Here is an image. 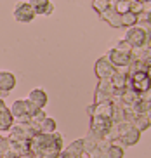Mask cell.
I'll return each instance as SVG.
<instances>
[{"instance_id":"cell-1","label":"cell","mask_w":151,"mask_h":158,"mask_svg":"<svg viewBox=\"0 0 151 158\" xmlns=\"http://www.w3.org/2000/svg\"><path fill=\"white\" fill-rule=\"evenodd\" d=\"M38 110L28 99H18V101H14L12 108H10V115L16 123H28L30 118Z\"/></svg>"},{"instance_id":"cell-2","label":"cell","mask_w":151,"mask_h":158,"mask_svg":"<svg viewBox=\"0 0 151 158\" xmlns=\"http://www.w3.org/2000/svg\"><path fill=\"white\" fill-rule=\"evenodd\" d=\"M127 85L139 94L148 92L151 89V80L148 77V71H132V73H128Z\"/></svg>"},{"instance_id":"cell-3","label":"cell","mask_w":151,"mask_h":158,"mask_svg":"<svg viewBox=\"0 0 151 158\" xmlns=\"http://www.w3.org/2000/svg\"><path fill=\"white\" fill-rule=\"evenodd\" d=\"M35 134H37V132H35L33 127L30 125V122H28V123H14L9 130L7 139L14 141V143H23V141H30Z\"/></svg>"},{"instance_id":"cell-4","label":"cell","mask_w":151,"mask_h":158,"mask_svg":"<svg viewBox=\"0 0 151 158\" xmlns=\"http://www.w3.org/2000/svg\"><path fill=\"white\" fill-rule=\"evenodd\" d=\"M124 40H127L132 49H139V47H144V45H151V38L144 33V30L139 28L137 24L132 26V28H127V33H125Z\"/></svg>"},{"instance_id":"cell-5","label":"cell","mask_w":151,"mask_h":158,"mask_svg":"<svg viewBox=\"0 0 151 158\" xmlns=\"http://www.w3.org/2000/svg\"><path fill=\"white\" fill-rule=\"evenodd\" d=\"M115 85L111 82V78H103L97 82L96 92H94V102H104L111 101V98L115 96Z\"/></svg>"},{"instance_id":"cell-6","label":"cell","mask_w":151,"mask_h":158,"mask_svg":"<svg viewBox=\"0 0 151 158\" xmlns=\"http://www.w3.org/2000/svg\"><path fill=\"white\" fill-rule=\"evenodd\" d=\"M113 122L110 118H101V116H90V132L92 135H96L97 139H104L108 130L111 129Z\"/></svg>"},{"instance_id":"cell-7","label":"cell","mask_w":151,"mask_h":158,"mask_svg":"<svg viewBox=\"0 0 151 158\" xmlns=\"http://www.w3.org/2000/svg\"><path fill=\"white\" fill-rule=\"evenodd\" d=\"M94 71H96V77L99 80L103 78H113L116 75V68L110 63V59L106 56H101L99 59L96 61V66H94Z\"/></svg>"},{"instance_id":"cell-8","label":"cell","mask_w":151,"mask_h":158,"mask_svg":"<svg viewBox=\"0 0 151 158\" xmlns=\"http://www.w3.org/2000/svg\"><path fill=\"white\" fill-rule=\"evenodd\" d=\"M106 57L110 59V63L116 68V70H120V68H128L130 63H132L130 52H122V51H118V49H115V47L106 54Z\"/></svg>"},{"instance_id":"cell-9","label":"cell","mask_w":151,"mask_h":158,"mask_svg":"<svg viewBox=\"0 0 151 158\" xmlns=\"http://www.w3.org/2000/svg\"><path fill=\"white\" fill-rule=\"evenodd\" d=\"M12 16L18 23H31L33 18H35V12H33L31 5L28 4V2H18V4L14 5Z\"/></svg>"},{"instance_id":"cell-10","label":"cell","mask_w":151,"mask_h":158,"mask_svg":"<svg viewBox=\"0 0 151 158\" xmlns=\"http://www.w3.org/2000/svg\"><path fill=\"white\" fill-rule=\"evenodd\" d=\"M89 116H101V118H110L113 116V102L104 101V102H94L92 106L87 108Z\"/></svg>"},{"instance_id":"cell-11","label":"cell","mask_w":151,"mask_h":158,"mask_svg":"<svg viewBox=\"0 0 151 158\" xmlns=\"http://www.w3.org/2000/svg\"><path fill=\"white\" fill-rule=\"evenodd\" d=\"M130 56H132V63H139V64H142L146 70L151 68V45L132 49Z\"/></svg>"},{"instance_id":"cell-12","label":"cell","mask_w":151,"mask_h":158,"mask_svg":"<svg viewBox=\"0 0 151 158\" xmlns=\"http://www.w3.org/2000/svg\"><path fill=\"white\" fill-rule=\"evenodd\" d=\"M83 139H77L73 143L61 149V153L57 158H82L83 156Z\"/></svg>"},{"instance_id":"cell-13","label":"cell","mask_w":151,"mask_h":158,"mask_svg":"<svg viewBox=\"0 0 151 158\" xmlns=\"http://www.w3.org/2000/svg\"><path fill=\"white\" fill-rule=\"evenodd\" d=\"M14 87H16V77L10 71H0V99H4Z\"/></svg>"},{"instance_id":"cell-14","label":"cell","mask_w":151,"mask_h":158,"mask_svg":"<svg viewBox=\"0 0 151 158\" xmlns=\"http://www.w3.org/2000/svg\"><path fill=\"white\" fill-rule=\"evenodd\" d=\"M28 4L31 5L35 16H49L54 10V5L50 4V0H28Z\"/></svg>"},{"instance_id":"cell-15","label":"cell","mask_w":151,"mask_h":158,"mask_svg":"<svg viewBox=\"0 0 151 158\" xmlns=\"http://www.w3.org/2000/svg\"><path fill=\"white\" fill-rule=\"evenodd\" d=\"M28 101L31 102L37 110H44L49 99H47V94L44 89H33L31 92L28 94Z\"/></svg>"},{"instance_id":"cell-16","label":"cell","mask_w":151,"mask_h":158,"mask_svg":"<svg viewBox=\"0 0 151 158\" xmlns=\"http://www.w3.org/2000/svg\"><path fill=\"white\" fill-rule=\"evenodd\" d=\"M14 125V118L10 115V110L7 106H0V132H9Z\"/></svg>"},{"instance_id":"cell-17","label":"cell","mask_w":151,"mask_h":158,"mask_svg":"<svg viewBox=\"0 0 151 158\" xmlns=\"http://www.w3.org/2000/svg\"><path fill=\"white\" fill-rule=\"evenodd\" d=\"M101 19L106 21L111 28H122V16H120L113 7H110L108 10H104V12L101 14Z\"/></svg>"},{"instance_id":"cell-18","label":"cell","mask_w":151,"mask_h":158,"mask_svg":"<svg viewBox=\"0 0 151 158\" xmlns=\"http://www.w3.org/2000/svg\"><path fill=\"white\" fill-rule=\"evenodd\" d=\"M120 99H122V106H134L136 102L141 101V94L136 92L134 89H130L127 85V87H125V90L122 92V96H120Z\"/></svg>"},{"instance_id":"cell-19","label":"cell","mask_w":151,"mask_h":158,"mask_svg":"<svg viewBox=\"0 0 151 158\" xmlns=\"http://www.w3.org/2000/svg\"><path fill=\"white\" fill-rule=\"evenodd\" d=\"M139 139H141V132H139V130H136V129L132 127V129L128 130L127 134L120 137L118 143L125 144V146H134V144H137V143H139Z\"/></svg>"},{"instance_id":"cell-20","label":"cell","mask_w":151,"mask_h":158,"mask_svg":"<svg viewBox=\"0 0 151 158\" xmlns=\"http://www.w3.org/2000/svg\"><path fill=\"white\" fill-rule=\"evenodd\" d=\"M130 123H132V127H134L136 130H139V132H144V130L149 129V118H148V116L144 115V113L137 115L132 122H130Z\"/></svg>"},{"instance_id":"cell-21","label":"cell","mask_w":151,"mask_h":158,"mask_svg":"<svg viewBox=\"0 0 151 158\" xmlns=\"http://www.w3.org/2000/svg\"><path fill=\"white\" fill-rule=\"evenodd\" d=\"M38 132H40V134H54L56 132V120L50 118V116H45V120L42 122L40 127H38Z\"/></svg>"},{"instance_id":"cell-22","label":"cell","mask_w":151,"mask_h":158,"mask_svg":"<svg viewBox=\"0 0 151 158\" xmlns=\"http://www.w3.org/2000/svg\"><path fill=\"white\" fill-rule=\"evenodd\" d=\"M111 82H113V85H115V89H116V90H124V89L127 87L128 75H124V73H118V71H116V75L111 78Z\"/></svg>"},{"instance_id":"cell-23","label":"cell","mask_w":151,"mask_h":158,"mask_svg":"<svg viewBox=\"0 0 151 158\" xmlns=\"http://www.w3.org/2000/svg\"><path fill=\"white\" fill-rule=\"evenodd\" d=\"M99 141H101V139H97L96 135H92L90 132H89V134L85 135V137H83V151H85V153L89 155V153L92 151V149H94V148L97 146V143H99Z\"/></svg>"},{"instance_id":"cell-24","label":"cell","mask_w":151,"mask_h":158,"mask_svg":"<svg viewBox=\"0 0 151 158\" xmlns=\"http://www.w3.org/2000/svg\"><path fill=\"white\" fill-rule=\"evenodd\" d=\"M137 24V14H134V12H125V14H122V28H132V26H136Z\"/></svg>"},{"instance_id":"cell-25","label":"cell","mask_w":151,"mask_h":158,"mask_svg":"<svg viewBox=\"0 0 151 158\" xmlns=\"http://www.w3.org/2000/svg\"><path fill=\"white\" fill-rule=\"evenodd\" d=\"M45 111H44V110H38L37 113H35V115L31 116V118H30V125L33 127V130H35V132H38V127H40V123L44 120H45Z\"/></svg>"},{"instance_id":"cell-26","label":"cell","mask_w":151,"mask_h":158,"mask_svg":"<svg viewBox=\"0 0 151 158\" xmlns=\"http://www.w3.org/2000/svg\"><path fill=\"white\" fill-rule=\"evenodd\" d=\"M124 155H125V151L120 144L111 143L110 149H108V158H124Z\"/></svg>"},{"instance_id":"cell-27","label":"cell","mask_w":151,"mask_h":158,"mask_svg":"<svg viewBox=\"0 0 151 158\" xmlns=\"http://www.w3.org/2000/svg\"><path fill=\"white\" fill-rule=\"evenodd\" d=\"M92 9L101 16L104 10L110 9V0H94V2H92Z\"/></svg>"},{"instance_id":"cell-28","label":"cell","mask_w":151,"mask_h":158,"mask_svg":"<svg viewBox=\"0 0 151 158\" xmlns=\"http://www.w3.org/2000/svg\"><path fill=\"white\" fill-rule=\"evenodd\" d=\"M115 49H118V51H122V52H132V47H130V44H128L127 40H120V42L115 45Z\"/></svg>"},{"instance_id":"cell-29","label":"cell","mask_w":151,"mask_h":158,"mask_svg":"<svg viewBox=\"0 0 151 158\" xmlns=\"http://www.w3.org/2000/svg\"><path fill=\"white\" fill-rule=\"evenodd\" d=\"M130 12H134V14H141L142 12V2H139V0H136V2H132L130 4Z\"/></svg>"},{"instance_id":"cell-30","label":"cell","mask_w":151,"mask_h":158,"mask_svg":"<svg viewBox=\"0 0 151 158\" xmlns=\"http://www.w3.org/2000/svg\"><path fill=\"white\" fill-rule=\"evenodd\" d=\"M144 115L148 116V118H151V102H149V106H148V110H146V113Z\"/></svg>"},{"instance_id":"cell-31","label":"cell","mask_w":151,"mask_h":158,"mask_svg":"<svg viewBox=\"0 0 151 158\" xmlns=\"http://www.w3.org/2000/svg\"><path fill=\"white\" fill-rule=\"evenodd\" d=\"M148 77H149V80H151V68L148 70Z\"/></svg>"},{"instance_id":"cell-32","label":"cell","mask_w":151,"mask_h":158,"mask_svg":"<svg viewBox=\"0 0 151 158\" xmlns=\"http://www.w3.org/2000/svg\"><path fill=\"white\" fill-rule=\"evenodd\" d=\"M139 2H142V4H144V2H151V0H139Z\"/></svg>"},{"instance_id":"cell-33","label":"cell","mask_w":151,"mask_h":158,"mask_svg":"<svg viewBox=\"0 0 151 158\" xmlns=\"http://www.w3.org/2000/svg\"><path fill=\"white\" fill-rule=\"evenodd\" d=\"M127 2H128V4H132V2H136V0H127Z\"/></svg>"},{"instance_id":"cell-34","label":"cell","mask_w":151,"mask_h":158,"mask_svg":"<svg viewBox=\"0 0 151 158\" xmlns=\"http://www.w3.org/2000/svg\"><path fill=\"white\" fill-rule=\"evenodd\" d=\"M149 127H151V118H149Z\"/></svg>"}]
</instances>
